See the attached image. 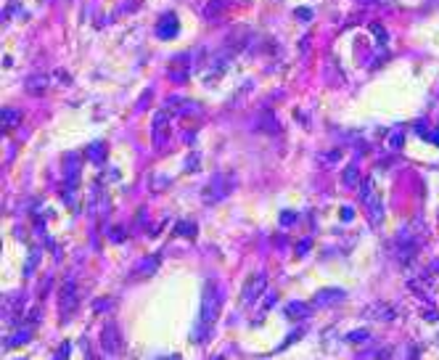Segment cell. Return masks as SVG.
<instances>
[{
    "label": "cell",
    "mask_w": 439,
    "mask_h": 360,
    "mask_svg": "<svg viewBox=\"0 0 439 360\" xmlns=\"http://www.w3.org/2000/svg\"><path fill=\"white\" fill-rule=\"evenodd\" d=\"M363 201H365V207L370 209V220L373 222H378L381 220V209L376 207V191H373V180H365V186H363Z\"/></svg>",
    "instance_id": "4"
},
{
    "label": "cell",
    "mask_w": 439,
    "mask_h": 360,
    "mask_svg": "<svg viewBox=\"0 0 439 360\" xmlns=\"http://www.w3.org/2000/svg\"><path fill=\"white\" fill-rule=\"evenodd\" d=\"M288 312H291V315H310V307H304V305H288Z\"/></svg>",
    "instance_id": "5"
},
{
    "label": "cell",
    "mask_w": 439,
    "mask_h": 360,
    "mask_svg": "<svg viewBox=\"0 0 439 360\" xmlns=\"http://www.w3.org/2000/svg\"><path fill=\"white\" fill-rule=\"evenodd\" d=\"M217 310H220L217 286L209 284L207 291H204V302H201L199 320H196V329H193V339H196V342H201L204 336H209V334H212V326H214V318H217Z\"/></svg>",
    "instance_id": "1"
},
{
    "label": "cell",
    "mask_w": 439,
    "mask_h": 360,
    "mask_svg": "<svg viewBox=\"0 0 439 360\" xmlns=\"http://www.w3.org/2000/svg\"><path fill=\"white\" fill-rule=\"evenodd\" d=\"M265 276H254L252 281H246V286H244V294H241V305L244 307H249V305H254L257 302V297H259V291L265 289Z\"/></svg>",
    "instance_id": "3"
},
{
    "label": "cell",
    "mask_w": 439,
    "mask_h": 360,
    "mask_svg": "<svg viewBox=\"0 0 439 360\" xmlns=\"http://www.w3.org/2000/svg\"><path fill=\"white\" fill-rule=\"evenodd\" d=\"M77 307V286L74 281H67L61 289V299H58V310H61V318H69Z\"/></svg>",
    "instance_id": "2"
}]
</instances>
